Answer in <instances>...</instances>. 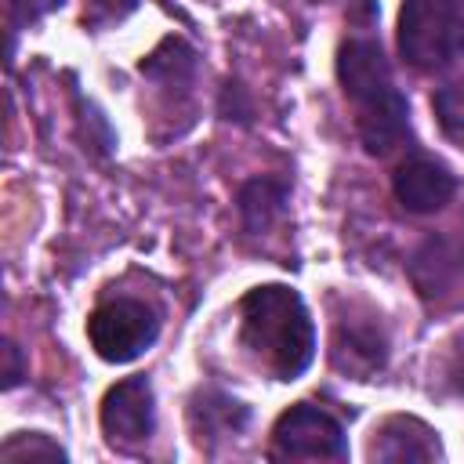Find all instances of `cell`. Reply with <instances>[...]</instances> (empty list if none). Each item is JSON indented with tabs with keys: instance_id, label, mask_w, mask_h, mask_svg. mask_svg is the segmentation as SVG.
Returning a JSON list of instances; mask_svg holds the SVG:
<instances>
[{
	"instance_id": "cell-1",
	"label": "cell",
	"mask_w": 464,
	"mask_h": 464,
	"mask_svg": "<svg viewBox=\"0 0 464 464\" xmlns=\"http://www.w3.org/2000/svg\"><path fill=\"white\" fill-rule=\"evenodd\" d=\"M243 344L279 377L297 381L315 359V326L297 290L283 283L254 286L239 301Z\"/></svg>"
},
{
	"instance_id": "cell-2",
	"label": "cell",
	"mask_w": 464,
	"mask_h": 464,
	"mask_svg": "<svg viewBox=\"0 0 464 464\" xmlns=\"http://www.w3.org/2000/svg\"><path fill=\"white\" fill-rule=\"evenodd\" d=\"M399 51L420 72H439L464 54V11L457 0H406L399 11Z\"/></svg>"
},
{
	"instance_id": "cell-3",
	"label": "cell",
	"mask_w": 464,
	"mask_h": 464,
	"mask_svg": "<svg viewBox=\"0 0 464 464\" xmlns=\"http://www.w3.org/2000/svg\"><path fill=\"white\" fill-rule=\"evenodd\" d=\"M156 334H160L156 312H152L145 301H134V297L105 301V304L94 308V315L87 319L91 348L98 352V359L116 362V366L141 359V355L152 348Z\"/></svg>"
},
{
	"instance_id": "cell-4",
	"label": "cell",
	"mask_w": 464,
	"mask_h": 464,
	"mask_svg": "<svg viewBox=\"0 0 464 464\" xmlns=\"http://www.w3.org/2000/svg\"><path fill=\"white\" fill-rule=\"evenodd\" d=\"M272 457H286V460H344L348 457V439H344V428L326 410L297 402L276 420Z\"/></svg>"
},
{
	"instance_id": "cell-5",
	"label": "cell",
	"mask_w": 464,
	"mask_h": 464,
	"mask_svg": "<svg viewBox=\"0 0 464 464\" xmlns=\"http://www.w3.org/2000/svg\"><path fill=\"white\" fill-rule=\"evenodd\" d=\"M156 428V399L145 377L112 384L102 399V431L112 446H141Z\"/></svg>"
},
{
	"instance_id": "cell-6",
	"label": "cell",
	"mask_w": 464,
	"mask_h": 464,
	"mask_svg": "<svg viewBox=\"0 0 464 464\" xmlns=\"http://www.w3.org/2000/svg\"><path fill=\"white\" fill-rule=\"evenodd\" d=\"M337 80L344 87V94L366 109L373 102H384L388 94H395L399 87L392 83V65L381 51L377 40H348L341 51H337Z\"/></svg>"
},
{
	"instance_id": "cell-7",
	"label": "cell",
	"mask_w": 464,
	"mask_h": 464,
	"mask_svg": "<svg viewBox=\"0 0 464 464\" xmlns=\"http://www.w3.org/2000/svg\"><path fill=\"white\" fill-rule=\"evenodd\" d=\"M392 185H395V199L413 214H431L446 207L457 192V178L439 160L428 156H410L406 163H399Z\"/></svg>"
},
{
	"instance_id": "cell-8",
	"label": "cell",
	"mask_w": 464,
	"mask_h": 464,
	"mask_svg": "<svg viewBox=\"0 0 464 464\" xmlns=\"http://www.w3.org/2000/svg\"><path fill=\"white\" fill-rule=\"evenodd\" d=\"M370 457L388 460V464H424V460L442 457V450L428 424L413 417H392L381 424V431H373Z\"/></svg>"
},
{
	"instance_id": "cell-9",
	"label": "cell",
	"mask_w": 464,
	"mask_h": 464,
	"mask_svg": "<svg viewBox=\"0 0 464 464\" xmlns=\"http://www.w3.org/2000/svg\"><path fill=\"white\" fill-rule=\"evenodd\" d=\"M384 355H388V344H384V334L373 326V323H341L337 326V337H334V362L366 381L370 373H377L384 366Z\"/></svg>"
},
{
	"instance_id": "cell-10",
	"label": "cell",
	"mask_w": 464,
	"mask_h": 464,
	"mask_svg": "<svg viewBox=\"0 0 464 464\" xmlns=\"http://www.w3.org/2000/svg\"><path fill=\"white\" fill-rule=\"evenodd\" d=\"M406 134H410V105H406V98L399 91L388 94L384 102H373V105L359 109V138H362L366 152L384 156Z\"/></svg>"
},
{
	"instance_id": "cell-11",
	"label": "cell",
	"mask_w": 464,
	"mask_h": 464,
	"mask_svg": "<svg viewBox=\"0 0 464 464\" xmlns=\"http://www.w3.org/2000/svg\"><path fill=\"white\" fill-rule=\"evenodd\" d=\"M286 207V185L276 178H254L239 188V214L250 232L268 228Z\"/></svg>"
},
{
	"instance_id": "cell-12",
	"label": "cell",
	"mask_w": 464,
	"mask_h": 464,
	"mask_svg": "<svg viewBox=\"0 0 464 464\" xmlns=\"http://www.w3.org/2000/svg\"><path fill=\"white\" fill-rule=\"evenodd\" d=\"M141 72L160 80V83H188L192 72H196V51L178 40V36H167L145 62H141Z\"/></svg>"
},
{
	"instance_id": "cell-13",
	"label": "cell",
	"mask_w": 464,
	"mask_h": 464,
	"mask_svg": "<svg viewBox=\"0 0 464 464\" xmlns=\"http://www.w3.org/2000/svg\"><path fill=\"white\" fill-rule=\"evenodd\" d=\"M420 268H431V276H424L417 286H420V294H442V286H450V279L457 276V268H460V254L446 243V239H431V243H424V250L413 257V268L410 272H420Z\"/></svg>"
},
{
	"instance_id": "cell-14",
	"label": "cell",
	"mask_w": 464,
	"mask_h": 464,
	"mask_svg": "<svg viewBox=\"0 0 464 464\" xmlns=\"http://www.w3.org/2000/svg\"><path fill=\"white\" fill-rule=\"evenodd\" d=\"M4 464H29V460H65V450L44 431H14L0 446Z\"/></svg>"
},
{
	"instance_id": "cell-15",
	"label": "cell",
	"mask_w": 464,
	"mask_h": 464,
	"mask_svg": "<svg viewBox=\"0 0 464 464\" xmlns=\"http://www.w3.org/2000/svg\"><path fill=\"white\" fill-rule=\"evenodd\" d=\"M192 417H203V431H239L246 424V406L228 395H203V402L192 410Z\"/></svg>"
},
{
	"instance_id": "cell-16",
	"label": "cell",
	"mask_w": 464,
	"mask_h": 464,
	"mask_svg": "<svg viewBox=\"0 0 464 464\" xmlns=\"http://www.w3.org/2000/svg\"><path fill=\"white\" fill-rule=\"evenodd\" d=\"M431 105H435V116H439L442 130L450 138H460L464 141V80L439 87L435 98H431Z\"/></svg>"
},
{
	"instance_id": "cell-17",
	"label": "cell",
	"mask_w": 464,
	"mask_h": 464,
	"mask_svg": "<svg viewBox=\"0 0 464 464\" xmlns=\"http://www.w3.org/2000/svg\"><path fill=\"white\" fill-rule=\"evenodd\" d=\"M134 7H138V0H83V25H91V29L116 25Z\"/></svg>"
},
{
	"instance_id": "cell-18",
	"label": "cell",
	"mask_w": 464,
	"mask_h": 464,
	"mask_svg": "<svg viewBox=\"0 0 464 464\" xmlns=\"http://www.w3.org/2000/svg\"><path fill=\"white\" fill-rule=\"evenodd\" d=\"M25 377V362L14 341H4V388H14Z\"/></svg>"
},
{
	"instance_id": "cell-19",
	"label": "cell",
	"mask_w": 464,
	"mask_h": 464,
	"mask_svg": "<svg viewBox=\"0 0 464 464\" xmlns=\"http://www.w3.org/2000/svg\"><path fill=\"white\" fill-rule=\"evenodd\" d=\"M65 0H25V14L29 18H36V14H44V11H54V7H62Z\"/></svg>"
}]
</instances>
